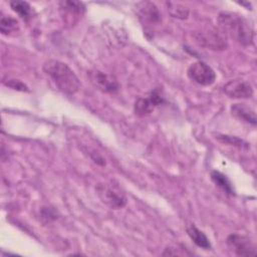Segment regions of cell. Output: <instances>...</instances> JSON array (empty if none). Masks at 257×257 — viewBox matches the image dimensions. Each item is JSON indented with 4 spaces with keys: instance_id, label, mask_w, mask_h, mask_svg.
<instances>
[{
    "instance_id": "6da1fadb",
    "label": "cell",
    "mask_w": 257,
    "mask_h": 257,
    "mask_svg": "<svg viewBox=\"0 0 257 257\" xmlns=\"http://www.w3.org/2000/svg\"><path fill=\"white\" fill-rule=\"evenodd\" d=\"M219 26L224 34H228L238 43L248 46L253 43L254 30L250 22L243 16L232 12H221L218 16Z\"/></svg>"
},
{
    "instance_id": "7a4b0ae2",
    "label": "cell",
    "mask_w": 257,
    "mask_h": 257,
    "mask_svg": "<svg viewBox=\"0 0 257 257\" xmlns=\"http://www.w3.org/2000/svg\"><path fill=\"white\" fill-rule=\"evenodd\" d=\"M43 71L51 78L56 87L66 93L74 94L80 88V81L73 70L64 62L49 59L43 64Z\"/></svg>"
},
{
    "instance_id": "3957f363",
    "label": "cell",
    "mask_w": 257,
    "mask_h": 257,
    "mask_svg": "<svg viewBox=\"0 0 257 257\" xmlns=\"http://www.w3.org/2000/svg\"><path fill=\"white\" fill-rule=\"evenodd\" d=\"M194 37L198 44L207 47L208 49L222 50L227 47V40L224 33L213 27L195 32Z\"/></svg>"
},
{
    "instance_id": "277c9868",
    "label": "cell",
    "mask_w": 257,
    "mask_h": 257,
    "mask_svg": "<svg viewBox=\"0 0 257 257\" xmlns=\"http://www.w3.org/2000/svg\"><path fill=\"white\" fill-rule=\"evenodd\" d=\"M96 193L101 202L111 209H119L126 204L124 193L114 185L99 184L96 187Z\"/></svg>"
},
{
    "instance_id": "5b68a950",
    "label": "cell",
    "mask_w": 257,
    "mask_h": 257,
    "mask_svg": "<svg viewBox=\"0 0 257 257\" xmlns=\"http://www.w3.org/2000/svg\"><path fill=\"white\" fill-rule=\"evenodd\" d=\"M187 74L191 80L204 86L211 85L216 80V73L213 68L203 61L192 63L187 70Z\"/></svg>"
},
{
    "instance_id": "8992f818",
    "label": "cell",
    "mask_w": 257,
    "mask_h": 257,
    "mask_svg": "<svg viewBox=\"0 0 257 257\" xmlns=\"http://www.w3.org/2000/svg\"><path fill=\"white\" fill-rule=\"evenodd\" d=\"M227 245L238 256H253L256 254L254 243L249 237L244 235L231 234L227 238Z\"/></svg>"
},
{
    "instance_id": "52a82bcc",
    "label": "cell",
    "mask_w": 257,
    "mask_h": 257,
    "mask_svg": "<svg viewBox=\"0 0 257 257\" xmlns=\"http://www.w3.org/2000/svg\"><path fill=\"white\" fill-rule=\"evenodd\" d=\"M224 92L231 98H249L253 95L252 85L243 79H232L223 86Z\"/></svg>"
},
{
    "instance_id": "ba28073f",
    "label": "cell",
    "mask_w": 257,
    "mask_h": 257,
    "mask_svg": "<svg viewBox=\"0 0 257 257\" xmlns=\"http://www.w3.org/2000/svg\"><path fill=\"white\" fill-rule=\"evenodd\" d=\"M89 78L92 84L103 92H114L118 89L117 80L106 72L100 70H93L89 72Z\"/></svg>"
},
{
    "instance_id": "9c48e42d",
    "label": "cell",
    "mask_w": 257,
    "mask_h": 257,
    "mask_svg": "<svg viewBox=\"0 0 257 257\" xmlns=\"http://www.w3.org/2000/svg\"><path fill=\"white\" fill-rule=\"evenodd\" d=\"M164 102L163 96L158 89L152 91L147 97H140L135 102V111L139 115L151 113L156 106Z\"/></svg>"
},
{
    "instance_id": "30bf717a",
    "label": "cell",
    "mask_w": 257,
    "mask_h": 257,
    "mask_svg": "<svg viewBox=\"0 0 257 257\" xmlns=\"http://www.w3.org/2000/svg\"><path fill=\"white\" fill-rule=\"evenodd\" d=\"M138 14L141 21L148 25L156 24L161 19L157 6L152 2H142L138 5Z\"/></svg>"
},
{
    "instance_id": "8fae6325",
    "label": "cell",
    "mask_w": 257,
    "mask_h": 257,
    "mask_svg": "<svg viewBox=\"0 0 257 257\" xmlns=\"http://www.w3.org/2000/svg\"><path fill=\"white\" fill-rule=\"evenodd\" d=\"M231 113L239 120L256 124V112L255 109L246 103H235L231 106Z\"/></svg>"
},
{
    "instance_id": "7c38bea8",
    "label": "cell",
    "mask_w": 257,
    "mask_h": 257,
    "mask_svg": "<svg viewBox=\"0 0 257 257\" xmlns=\"http://www.w3.org/2000/svg\"><path fill=\"white\" fill-rule=\"evenodd\" d=\"M187 233L189 237L192 239V241L200 248H203L205 250H209L211 248V243L209 238L206 236V234L199 230L195 225H190L187 228Z\"/></svg>"
},
{
    "instance_id": "4fadbf2b",
    "label": "cell",
    "mask_w": 257,
    "mask_h": 257,
    "mask_svg": "<svg viewBox=\"0 0 257 257\" xmlns=\"http://www.w3.org/2000/svg\"><path fill=\"white\" fill-rule=\"evenodd\" d=\"M211 180L214 182V184L217 187H219L221 190H223L226 194L234 195V189L232 187V184L224 174H222L218 171H212L211 172Z\"/></svg>"
},
{
    "instance_id": "5bb4252c",
    "label": "cell",
    "mask_w": 257,
    "mask_h": 257,
    "mask_svg": "<svg viewBox=\"0 0 257 257\" xmlns=\"http://www.w3.org/2000/svg\"><path fill=\"white\" fill-rule=\"evenodd\" d=\"M60 10L64 12V15L81 16L84 11V6L82 3L77 1H62L59 3Z\"/></svg>"
},
{
    "instance_id": "9a60e30c",
    "label": "cell",
    "mask_w": 257,
    "mask_h": 257,
    "mask_svg": "<svg viewBox=\"0 0 257 257\" xmlns=\"http://www.w3.org/2000/svg\"><path fill=\"white\" fill-rule=\"evenodd\" d=\"M0 30L4 35H11L19 30L18 21L11 16H2L0 21Z\"/></svg>"
},
{
    "instance_id": "2e32d148",
    "label": "cell",
    "mask_w": 257,
    "mask_h": 257,
    "mask_svg": "<svg viewBox=\"0 0 257 257\" xmlns=\"http://www.w3.org/2000/svg\"><path fill=\"white\" fill-rule=\"evenodd\" d=\"M10 7L25 21H27L31 17V7L25 1H18V0L11 1Z\"/></svg>"
},
{
    "instance_id": "e0dca14e",
    "label": "cell",
    "mask_w": 257,
    "mask_h": 257,
    "mask_svg": "<svg viewBox=\"0 0 257 257\" xmlns=\"http://www.w3.org/2000/svg\"><path fill=\"white\" fill-rule=\"evenodd\" d=\"M169 13L178 19H186L189 16V9L184 5L176 2H167Z\"/></svg>"
},
{
    "instance_id": "ac0fdd59",
    "label": "cell",
    "mask_w": 257,
    "mask_h": 257,
    "mask_svg": "<svg viewBox=\"0 0 257 257\" xmlns=\"http://www.w3.org/2000/svg\"><path fill=\"white\" fill-rule=\"evenodd\" d=\"M163 255H191V253L188 252L187 249L184 247L179 248V246H170L165 249Z\"/></svg>"
},
{
    "instance_id": "d6986e66",
    "label": "cell",
    "mask_w": 257,
    "mask_h": 257,
    "mask_svg": "<svg viewBox=\"0 0 257 257\" xmlns=\"http://www.w3.org/2000/svg\"><path fill=\"white\" fill-rule=\"evenodd\" d=\"M3 83L5 85L9 86V87H12L13 89H17V90H21V91H27L28 90L27 86L18 79H7V80L4 79Z\"/></svg>"
},
{
    "instance_id": "ffe728a7",
    "label": "cell",
    "mask_w": 257,
    "mask_h": 257,
    "mask_svg": "<svg viewBox=\"0 0 257 257\" xmlns=\"http://www.w3.org/2000/svg\"><path fill=\"white\" fill-rule=\"evenodd\" d=\"M224 138H222V141L223 142H226V143H231V144H233V145H235V146H239V147H242L243 145V141H241V140H239V139H237V138H232V137H228V136H223Z\"/></svg>"
}]
</instances>
